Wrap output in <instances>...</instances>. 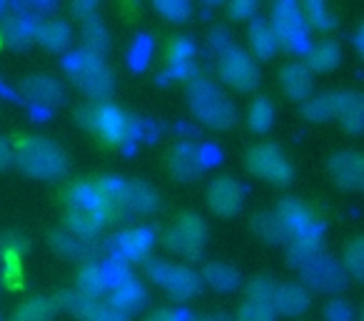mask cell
Returning a JSON list of instances; mask_svg holds the SVG:
<instances>
[{
	"label": "cell",
	"instance_id": "1",
	"mask_svg": "<svg viewBox=\"0 0 364 321\" xmlns=\"http://www.w3.org/2000/svg\"><path fill=\"white\" fill-rule=\"evenodd\" d=\"M16 165L21 172H26L33 180H48L55 182L68 175V155L46 137H28L18 145Z\"/></svg>",
	"mask_w": 364,
	"mask_h": 321
},
{
	"label": "cell",
	"instance_id": "2",
	"mask_svg": "<svg viewBox=\"0 0 364 321\" xmlns=\"http://www.w3.org/2000/svg\"><path fill=\"white\" fill-rule=\"evenodd\" d=\"M188 100H190V110L195 112L200 122H205L208 127L215 130H230V127L237 122V107L235 102L215 85L213 80H198L190 82L188 87Z\"/></svg>",
	"mask_w": 364,
	"mask_h": 321
},
{
	"label": "cell",
	"instance_id": "3",
	"mask_svg": "<svg viewBox=\"0 0 364 321\" xmlns=\"http://www.w3.org/2000/svg\"><path fill=\"white\" fill-rule=\"evenodd\" d=\"M68 70H70L73 82H75L87 97L102 100V97H107L115 90V77H112L110 67L105 65L102 58L80 53V55H75L70 60Z\"/></svg>",
	"mask_w": 364,
	"mask_h": 321
},
{
	"label": "cell",
	"instance_id": "4",
	"mask_svg": "<svg viewBox=\"0 0 364 321\" xmlns=\"http://www.w3.org/2000/svg\"><path fill=\"white\" fill-rule=\"evenodd\" d=\"M245 165L259 180H267L277 187H284L292 182L294 167L292 162L284 157V152L279 150V145L274 142H262V145H255L252 150L245 157Z\"/></svg>",
	"mask_w": 364,
	"mask_h": 321
},
{
	"label": "cell",
	"instance_id": "5",
	"mask_svg": "<svg viewBox=\"0 0 364 321\" xmlns=\"http://www.w3.org/2000/svg\"><path fill=\"white\" fill-rule=\"evenodd\" d=\"M77 122L82 127H90V130H97L107 142L112 145H120L130 137V120L117 110L115 105H85L77 110Z\"/></svg>",
	"mask_w": 364,
	"mask_h": 321
},
{
	"label": "cell",
	"instance_id": "6",
	"mask_svg": "<svg viewBox=\"0 0 364 321\" xmlns=\"http://www.w3.org/2000/svg\"><path fill=\"white\" fill-rule=\"evenodd\" d=\"M147 274L155 284H160L172 299H190L203 289V279L198 271L185 264H165V261H150Z\"/></svg>",
	"mask_w": 364,
	"mask_h": 321
},
{
	"label": "cell",
	"instance_id": "7",
	"mask_svg": "<svg viewBox=\"0 0 364 321\" xmlns=\"http://www.w3.org/2000/svg\"><path fill=\"white\" fill-rule=\"evenodd\" d=\"M272 33L277 38V45L287 50H304L307 48V21L302 16V8L297 3H277L272 11Z\"/></svg>",
	"mask_w": 364,
	"mask_h": 321
},
{
	"label": "cell",
	"instance_id": "8",
	"mask_svg": "<svg viewBox=\"0 0 364 321\" xmlns=\"http://www.w3.org/2000/svg\"><path fill=\"white\" fill-rule=\"evenodd\" d=\"M208 241V224L200 214L188 212L177 219V224L165 234V244L177 254H185L190 259H198Z\"/></svg>",
	"mask_w": 364,
	"mask_h": 321
},
{
	"label": "cell",
	"instance_id": "9",
	"mask_svg": "<svg viewBox=\"0 0 364 321\" xmlns=\"http://www.w3.org/2000/svg\"><path fill=\"white\" fill-rule=\"evenodd\" d=\"M220 77L240 92H252L259 85V67L242 48H228L220 58Z\"/></svg>",
	"mask_w": 364,
	"mask_h": 321
},
{
	"label": "cell",
	"instance_id": "10",
	"mask_svg": "<svg viewBox=\"0 0 364 321\" xmlns=\"http://www.w3.org/2000/svg\"><path fill=\"white\" fill-rule=\"evenodd\" d=\"M299 274H302L304 284L317 291H329L332 294V291H342L347 286V274H344L342 264L332 254H324V251H319L309 261H304L299 266Z\"/></svg>",
	"mask_w": 364,
	"mask_h": 321
},
{
	"label": "cell",
	"instance_id": "11",
	"mask_svg": "<svg viewBox=\"0 0 364 321\" xmlns=\"http://www.w3.org/2000/svg\"><path fill=\"white\" fill-rule=\"evenodd\" d=\"M21 92L36 107H60L65 105V85L50 75H26L21 80Z\"/></svg>",
	"mask_w": 364,
	"mask_h": 321
},
{
	"label": "cell",
	"instance_id": "12",
	"mask_svg": "<svg viewBox=\"0 0 364 321\" xmlns=\"http://www.w3.org/2000/svg\"><path fill=\"white\" fill-rule=\"evenodd\" d=\"M245 192L242 182H237L235 177H218L208 190V205L215 214L220 217H235L245 205Z\"/></svg>",
	"mask_w": 364,
	"mask_h": 321
},
{
	"label": "cell",
	"instance_id": "13",
	"mask_svg": "<svg viewBox=\"0 0 364 321\" xmlns=\"http://www.w3.org/2000/svg\"><path fill=\"white\" fill-rule=\"evenodd\" d=\"M329 175L332 180L337 182V187L349 192L362 190L364 185V157L354 150H342L334 152L332 157L327 160Z\"/></svg>",
	"mask_w": 364,
	"mask_h": 321
},
{
	"label": "cell",
	"instance_id": "14",
	"mask_svg": "<svg viewBox=\"0 0 364 321\" xmlns=\"http://www.w3.org/2000/svg\"><path fill=\"white\" fill-rule=\"evenodd\" d=\"M205 170V155L203 150L193 145V142H177L170 152V172L175 180L180 182H193L203 175Z\"/></svg>",
	"mask_w": 364,
	"mask_h": 321
},
{
	"label": "cell",
	"instance_id": "15",
	"mask_svg": "<svg viewBox=\"0 0 364 321\" xmlns=\"http://www.w3.org/2000/svg\"><path fill=\"white\" fill-rule=\"evenodd\" d=\"M63 301H68L65 306L82 321H127V316L120 309H115L110 301L85 299L80 294H65Z\"/></svg>",
	"mask_w": 364,
	"mask_h": 321
},
{
	"label": "cell",
	"instance_id": "16",
	"mask_svg": "<svg viewBox=\"0 0 364 321\" xmlns=\"http://www.w3.org/2000/svg\"><path fill=\"white\" fill-rule=\"evenodd\" d=\"M120 202L125 207V212H132V214H152L160 207V197H157L155 187L142 180L122 182Z\"/></svg>",
	"mask_w": 364,
	"mask_h": 321
},
{
	"label": "cell",
	"instance_id": "17",
	"mask_svg": "<svg viewBox=\"0 0 364 321\" xmlns=\"http://www.w3.org/2000/svg\"><path fill=\"white\" fill-rule=\"evenodd\" d=\"M38 23L31 16H23V13H13L0 21V40L6 43L13 50H26L31 45V40L36 38Z\"/></svg>",
	"mask_w": 364,
	"mask_h": 321
},
{
	"label": "cell",
	"instance_id": "18",
	"mask_svg": "<svg viewBox=\"0 0 364 321\" xmlns=\"http://www.w3.org/2000/svg\"><path fill=\"white\" fill-rule=\"evenodd\" d=\"M279 87L289 100L304 102L314 90L312 72L304 67V62H289L279 70Z\"/></svg>",
	"mask_w": 364,
	"mask_h": 321
},
{
	"label": "cell",
	"instance_id": "19",
	"mask_svg": "<svg viewBox=\"0 0 364 321\" xmlns=\"http://www.w3.org/2000/svg\"><path fill=\"white\" fill-rule=\"evenodd\" d=\"M312 299H309V291L304 289L297 281H284L277 286L272 299V309L274 314H284V316H299L309 309Z\"/></svg>",
	"mask_w": 364,
	"mask_h": 321
},
{
	"label": "cell",
	"instance_id": "20",
	"mask_svg": "<svg viewBox=\"0 0 364 321\" xmlns=\"http://www.w3.org/2000/svg\"><path fill=\"white\" fill-rule=\"evenodd\" d=\"M277 214H279V219L284 222V227L289 229L292 239L294 236H302V234L314 232L312 212H309L307 207H304V202H299L297 197H284V200H279Z\"/></svg>",
	"mask_w": 364,
	"mask_h": 321
},
{
	"label": "cell",
	"instance_id": "21",
	"mask_svg": "<svg viewBox=\"0 0 364 321\" xmlns=\"http://www.w3.org/2000/svg\"><path fill=\"white\" fill-rule=\"evenodd\" d=\"M252 232L264 244H272V246H284L292 241V234L284 227V222L279 219L277 212H257L252 217Z\"/></svg>",
	"mask_w": 364,
	"mask_h": 321
},
{
	"label": "cell",
	"instance_id": "22",
	"mask_svg": "<svg viewBox=\"0 0 364 321\" xmlns=\"http://www.w3.org/2000/svg\"><path fill=\"white\" fill-rule=\"evenodd\" d=\"M337 117L344 130L359 135L364 127V97L354 90L337 92Z\"/></svg>",
	"mask_w": 364,
	"mask_h": 321
},
{
	"label": "cell",
	"instance_id": "23",
	"mask_svg": "<svg viewBox=\"0 0 364 321\" xmlns=\"http://www.w3.org/2000/svg\"><path fill=\"white\" fill-rule=\"evenodd\" d=\"M107 289H110V274L105 266L92 261L82 264V269L77 271V294L85 299H100Z\"/></svg>",
	"mask_w": 364,
	"mask_h": 321
},
{
	"label": "cell",
	"instance_id": "24",
	"mask_svg": "<svg viewBox=\"0 0 364 321\" xmlns=\"http://www.w3.org/2000/svg\"><path fill=\"white\" fill-rule=\"evenodd\" d=\"M82 53L87 55L102 58L107 50H110V33H107V26L100 16H92L82 21Z\"/></svg>",
	"mask_w": 364,
	"mask_h": 321
},
{
	"label": "cell",
	"instance_id": "25",
	"mask_svg": "<svg viewBox=\"0 0 364 321\" xmlns=\"http://www.w3.org/2000/svg\"><path fill=\"white\" fill-rule=\"evenodd\" d=\"M112 286H115V291H112V296H110V304L115 306V309H120L125 316H130V314H135V311L142 309V304H145L147 296L135 279H120Z\"/></svg>",
	"mask_w": 364,
	"mask_h": 321
},
{
	"label": "cell",
	"instance_id": "26",
	"mask_svg": "<svg viewBox=\"0 0 364 321\" xmlns=\"http://www.w3.org/2000/svg\"><path fill=\"white\" fill-rule=\"evenodd\" d=\"M70 38H73V33L65 21H43V23H38V28H36V40L50 53L68 50Z\"/></svg>",
	"mask_w": 364,
	"mask_h": 321
},
{
	"label": "cell",
	"instance_id": "27",
	"mask_svg": "<svg viewBox=\"0 0 364 321\" xmlns=\"http://www.w3.org/2000/svg\"><path fill=\"white\" fill-rule=\"evenodd\" d=\"M247 38L250 45H252V53L259 58V60H267L277 53V38L272 33V26L264 18H252L247 26Z\"/></svg>",
	"mask_w": 364,
	"mask_h": 321
},
{
	"label": "cell",
	"instance_id": "28",
	"mask_svg": "<svg viewBox=\"0 0 364 321\" xmlns=\"http://www.w3.org/2000/svg\"><path fill=\"white\" fill-rule=\"evenodd\" d=\"M342 62V50L334 40H327V43H319L309 50L307 55V70L309 72H332L337 70V65Z\"/></svg>",
	"mask_w": 364,
	"mask_h": 321
},
{
	"label": "cell",
	"instance_id": "29",
	"mask_svg": "<svg viewBox=\"0 0 364 321\" xmlns=\"http://www.w3.org/2000/svg\"><path fill=\"white\" fill-rule=\"evenodd\" d=\"M200 279H205L213 289H218V291H235L240 284H242L237 269H232L230 264H223V261L205 264V271Z\"/></svg>",
	"mask_w": 364,
	"mask_h": 321
},
{
	"label": "cell",
	"instance_id": "30",
	"mask_svg": "<svg viewBox=\"0 0 364 321\" xmlns=\"http://www.w3.org/2000/svg\"><path fill=\"white\" fill-rule=\"evenodd\" d=\"M302 115L309 122H324L337 117V92H322V95L307 97L302 105Z\"/></svg>",
	"mask_w": 364,
	"mask_h": 321
},
{
	"label": "cell",
	"instance_id": "31",
	"mask_svg": "<svg viewBox=\"0 0 364 321\" xmlns=\"http://www.w3.org/2000/svg\"><path fill=\"white\" fill-rule=\"evenodd\" d=\"M55 316V304L46 296H33L26 304H21L13 314V321H53Z\"/></svg>",
	"mask_w": 364,
	"mask_h": 321
},
{
	"label": "cell",
	"instance_id": "32",
	"mask_svg": "<svg viewBox=\"0 0 364 321\" xmlns=\"http://www.w3.org/2000/svg\"><path fill=\"white\" fill-rule=\"evenodd\" d=\"M319 251H322V246H319V234H317V232H309V234L294 236V239L289 241V249H287L289 264L299 269L304 261H309L314 254H319Z\"/></svg>",
	"mask_w": 364,
	"mask_h": 321
},
{
	"label": "cell",
	"instance_id": "33",
	"mask_svg": "<svg viewBox=\"0 0 364 321\" xmlns=\"http://www.w3.org/2000/svg\"><path fill=\"white\" fill-rule=\"evenodd\" d=\"M50 244H53V249L60 251V254L68 256V259H85V256L90 254V246H87L82 239H77V236H73L70 232H65V229L53 232Z\"/></svg>",
	"mask_w": 364,
	"mask_h": 321
},
{
	"label": "cell",
	"instance_id": "34",
	"mask_svg": "<svg viewBox=\"0 0 364 321\" xmlns=\"http://www.w3.org/2000/svg\"><path fill=\"white\" fill-rule=\"evenodd\" d=\"M247 122H250V130L255 132H267L269 127L274 125V107L267 97H257L252 102L247 112Z\"/></svg>",
	"mask_w": 364,
	"mask_h": 321
},
{
	"label": "cell",
	"instance_id": "35",
	"mask_svg": "<svg viewBox=\"0 0 364 321\" xmlns=\"http://www.w3.org/2000/svg\"><path fill=\"white\" fill-rule=\"evenodd\" d=\"M344 274L354 276V279H362L364 276V239L362 236H357V239H352L347 244V249H344Z\"/></svg>",
	"mask_w": 364,
	"mask_h": 321
},
{
	"label": "cell",
	"instance_id": "36",
	"mask_svg": "<svg viewBox=\"0 0 364 321\" xmlns=\"http://www.w3.org/2000/svg\"><path fill=\"white\" fill-rule=\"evenodd\" d=\"M277 286L279 281H274L272 276H255V279L247 281V301H259V304L272 306Z\"/></svg>",
	"mask_w": 364,
	"mask_h": 321
},
{
	"label": "cell",
	"instance_id": "37",
	"mask_svg": "<svg viewBox=\"0 0 364 321\" xmlns=\"http://www.w3.org/2000/svg\"><path fill=\"white\" fill-rule=\"evenodd\" d=\"M302 16H304V21H307V26L322 28V31H332L334 28V16L327 11L324 3H319V0H309V3H304Z\"/></svg>",
	"mask_w": 364,
	"mask_h": 321
},
{
	"label": "cell",
	"instance_id": "38",
	"mask_svg": "<svg viewBox=\"0 0 364 321\" xmlns=\"http://www.w3.org/2000/svg\"><path fill=\"white\" fill-rule=\"evenodd\" d=\"M31 241L18 232H3L0 234V261H16Z\"/></svg>",
	"mask_w": 364,
	"mask_h": 321
},
{
	"label": "cell",
	"instance_id": "39",
	"mask_svg": "<svg viewBox=\"0 0 364 321\" xmlns=\"http://www.w3.org/2000/svg\"><path fill=\"white\" fill-rule=\"evenodd\" d=\"M235 321H277V314L269 304H259V301H245L237 311Z\"/></svg>",
	"mask_w": 364,
	"mask_h": 321
},
{
	"label": "cell",
	"instance_id": "40",
	"mask_svg": "<svg viewBox=\"0 0 364 321\" xmlns=\"http://www.w3.org/2000/svg\"><path fill=\"white\" fill-rule=\"evenodd\" d=\"M147 241H150V236L145 234V232H127V234L120 236V246L122 251H125L127 256H142L147 251Z\"/></svg>",
	"mask_w": 364,
	"mask_h": 321
},
{
	"label": "cell",
	"instance_id": "41",
	"mask_svg": "<svg viewBox=\"0 0 364 321\" xmlns=\"http://www.w3.org/2000/svg\"><path fill=\"white\" fill-rule=\"evenodd\" d=\"M155 6L162 16L170 18V21H175V23L188 21V16H190V3H182V0H160V3H155Z\"/></svg>",
	"mask_w": 364,
	"mask_h": 321
},
{
	"label": "cell",
	"instance_id": "42",
	"mask_svg": "<svg viewBox=\"0 0 364 321\" xmlns=\"http://www.w3.org/2000/svg\"><path fill=\"white\" fill-rule=\"evenodd\" d=\"M352 316H354L352 306L342 299H332L324 306V319L327 321H352Z\"/></svg>",
	"mask_w": 364,
	"mask_h": 321
},
{
	"label": "cell",
	"instance_id": "43",
	"mask_svg": "<svg viewBox=\"0 0 364 321\" xmlns=\"http://www.w3.org/2000/svg\"><path fill=\"white\" fill-rule=\"evenodd\" d=\"M255 8H257V3H252V0H237V3L230 6V16L237 18V21H245V18L255 16Z\"/></svg>",
	"mask_w": 364,
	"mask_h": 321
},
{
	"label": "cell",
	"instance_id": "44",
	"mask_svg": "<svg viewBox=\"0 0 364 321\" xmlns=\"http://www.w3.org/2000/svg\"><path fill=\"white\" fill-rule=\"evenodd\" d=\"M180 319H182V314H177L175 309H157V311H152L145 321H180Z\"/></svg>",
	"mask_w": 364,
	"mask_h": 321
},
{
	"label": "cell",
	"instance_id": "45",
	"mask_svg": "<svg viewBox=\"0 0 364 321\" xmlns=\"http://www.w3.org/2000/svg\"><path fill=\"white\" fill-rule=\"evenodd\" d=\"M73 11H75V16L80 18V21H85V18L97 16L95 3H75V6H73Z\"/></svg>",
	"mask_w": 364,
	"mask_h": 321
},
{
	"label": "cell",
	"instance_id": "46",
	"mask_svg": "<svg viewBox=\"0 0 364 321\" xmlns=\"http://www.w3.org/2000/svg\"><path fill=\"white\" fill-rule=\"evenodd\" d=\"M11 160H13L11 145H8L6 137H0V170H6V167L11 165Z\"/></svg>",
	"mask_w": 364,
	"mask_h": 321
},
{
	"label": "cell",
	"instance_id": "47",
	"mask_svg": "<svg viewBox=\"0 0 364 321\" xmlns=\"http://www.w3.org/2000/svg\"><path fill=\"white\" fill-rule=\"evenodd\" d=\"M198 321H235V319H230L228 314H208V316H203V319H198Z\"/></svg>",
	"mask_w": 364,
	"mask_h": 321
}]
</instances>
